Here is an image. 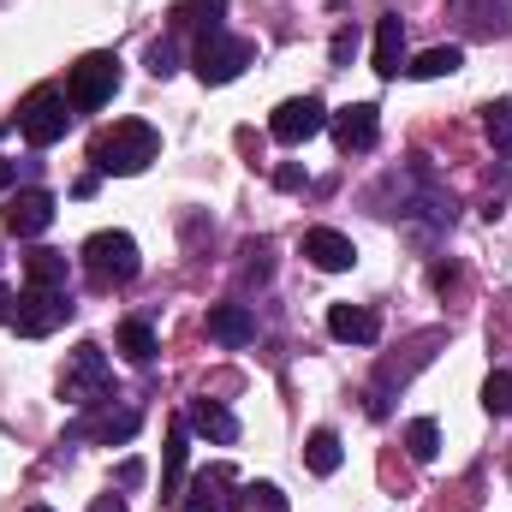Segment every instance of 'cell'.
Returning a JSON list of instances; mask_svg holds the SVG:
<instances>
[{
  "label": "cell",
  "instance_id": "obj_2",
  "mask_svg": "<svg viewBox=\"0 0 512 512\" xmlns=\"http://www.w3.org/2000/svg\"><path fill=\"white\" fill-rule=\"evenodd\" d=\"M84 268L96 286H126L143 274V256H137V239L131 233H90L84 239Z\"/></svg>",
  "mask_w": 512,
  "mask_h": 512
},
{
  "label": "cell",
  "instance_id": "obj_12",
  "mask_svg": "<svg viewBox=\"0 0 512 512\" xmlns=\"http://www.w3.org/2000/svg\"><path fill=\"white\" fill-rule=\"evenodd\" d=\"M328 334L346 340V346H376L382 340V316L364 310V304H334L328 310Z\"/></svg>",
  "mask_w": 512,
  "mask_h": 512
},
{
  "label": "cell",
  "instance_id": "obj_29",
  "mask_svg": "<svg viewBox=\"0 0 512 512\" xmlns=\"http://www.w3.org/2000/svg\"><path fill=\"white\" fill-rule=\"evenodd\" d=\"M209 489H215V477L203 471V477H197V489H191V495H185V501H179L173 512H221V501H215Z\"/></svg>",
  "mask_w": 512,
  "mask_h": 512
},
{
  "label": "cell",
  "instance_id": "obj_4",
  "mask_svg": "<svg viewBox=\"0 0 512 512\" xmlns=\"http://www.w3.org/2000/svg\"><path fill=\"white\" fill-rule=\"evenodd\" d=\"M251 60H256V48L245 36H227V30H203L197 36V54H191V66H197L203 84H233Z\"/></svg>",
  "mask_w": 512,
  "mask_h": 512
},
{
  "label": "cell",
  "instance_id": "obj_23",
  "mask_svg": "<svg viewBox=\"0 0 512 512\" xmlns=\"http://www.w3.org/2000/svg\"><path fill=\"white\" fill-rule=\"evenodd\" d=\"M24 274H30V286H66V256L60 251H30L24 256Z\"/></svg>",
  "mask_w": 512,
  "mask_h": 512
},
{
  "label": "cell",
  "instance_id": "obj_27",
  "mask_svg": "<svg viewBox=\"0 0 512 512\" xmlns=\"http://www.w3.org/2000/svg\"><path fill=\"white\" fill-rule=\"evenodd\" d=\"M149 72H155V78H173V72H179V42H173V36H155V42H149Z\"/></svg>",
  "mask_w": 512,
  "mask_h": 512
},
{
  "label": "cell",
  "instance_id": "obj_3",
  "mask_svg": "<svg viewBox=\"0 0 512 512\" xmlns=\"http://www.w3.org/2000/svg\"><path fill=\"white\" fill-rule=\"evenodd\" d=\"M18 131H24V137H30L36 149L60 143V137L72 131V102H66V90H54V84L30 90V96L18 102Z\"/></svg>",
  "mask_w": 512,
  "mask_h": 512
},
{
  "label": "cell",
  "instance_id": "obj_5",
  "mask_svg": "<svg viewBox=\"0 0 512 512\" xmlns=\"http://www.w3.org/2000/svg\"><path fill=\"white\" fill-rule=\"evenodd\" d=\"M114 90H120V60H114V54H84V60L72 66L66 102L84 108V114H96L102 102H114Z\"/></svg>",
  "mask_w": 512,
  "mask_h": 512
},
{
  "label": "cell",
  "instance_id": "obj_35",
  "mask_svg": "<svg viewBox=\"0 0 512 512\" xmlns=\"http://www.w3.org/2000/svg\"><path fill=\"white\" fill-rule=\"evenodd\" d=\"M30 512H48V507H30Z\"/></svg>",
  "mask_w": 512,
  "mask_h": 512
},
{
  "label": "cell",
  "instance_id": "obj_21",
  "mask_svg": "<svg viewBox=\"0 0 512 512\" xmlns=\"http://www.w3.org/2000/svg\"><path fill=\"white\" fill-rule=\"evenodd\" d=\"M78 435H96V441H108V447H114V441H131V435H137V411H102V417H96L90 429H78ZM78 435H72V441H78Z\"/></svg>",
  "mask_w": 512,
  "mask_h": 512
},
{
  "label": "cell",
  "instance_id": "obj_32",
  "mask_svg": "<svg viewBox=\"0 0 512 512\" xmlns=\"http://www.w3.org/2000/svg\"><path fill=\"white\" fill-rule=\"evenodd\" d=\"M90 512H126V495H114V489H108V495H96V507Z\"/></svg>",
  "mask_w": 512,
  "mask_h": 512
},
{
  "label": "cell",
  "instance_id": "obj_14",
  "mask_svg": "<svg viewBox=\"0 0 512 512\" xmlns=\"http://www.w3.org/2000/svg\"><path fill=\"white\" fill-rule=\"evenodd\" d=\"M209 340H215V346H251L256 316L245 304H215V310H209Z\"/></svg>",
  "mask_w": 512,
  "mask_h": 512
},
{
  "label": "cell",
  "instance_id": "obj_31",
  "mask_svg": "<svg viewBox=\"0 0 512 512\" xmlns=\"http://www.w3.org/2000/svg\"><path fill=\"white\" fill-rule=\"evenodd\" d=\"M137 483H143V459H126L120 465V489H137Z\"/></svg>",
  "mask_w": 512,
  "mask_h": 512
},
{
  "label": "cell",
  "instance_id": "obj_8",
  "mask_svg": "<svg viewBox=\"0 0 512 512\" xmlns=\"http://www.w3.org/2000/svg\"><path fill=\"white\" fill-rule=\"evenodd\" d=\"M316 131H328V108H322V96H292V102H280L274 120H268V137L286 143V149L310 143Z\"/></svg>",
  "mask_w": 512,
  "mask_h": 512
},
{
  "label": "cell",
  "instance_id": "obj_10",
  "mask_svg": "<svg viewBox=\"0 0 512 512\" xmlns=\"http://www.w3.org/2000/svg\"><path fill=\"white\" fill-rule=\"evenodd\" d=\"M54 209H60V203H54L48 191H18V197L6 203V233H12V239H42V233L54 227Z\"/></svg>",
  "mask_w": 512,
  "mask_h": 512
},
{
  "label": "cell",
  "instance_id": "obj_20",
  "mask_svg": "<svg viewBox=\"0 0 512 512\" xmlns=\"http://www.w3.org/2000/svg\"><path fill=\"white\" fill-rule=\"evenodd\" d=\"M114 346L126 352L131 364H155V328H149V322H120Z\"/></svg>",
  "mask_w": 512,
  "mask_h": 512
},
{
  "label": "cell",
  "instance_id": "obj_26",
  "mask_svg": "<svg viewBox=\"0 0 512 512\" xmlns=\"http://www.w3.org/2000/svg\"><path fill=\"white\" fill-rule=\"evenodd\" d=\"M483 411L489 417H512V370H495L483 382Z\"/></svg>",
  "mask_w": 512,
  "mask_h": 512
},
{
  "label": "cell",
  "instance_id": "obj_9",
  "mask_svg": "<svg viewBox=\"0 0 512 512\" xmlns=\"http://www.w3.org/2000/svg\"><path fill=\"white\" fill-rule=\"evenodd\" d=\"M328 126H334V143H340L346 155H364V149H376V137H382L376 102H352V108L328 114Z\"/></svg>",
  "mask_w": 512,
  "mask_h": 512
},
{
  "label": "cell",
  "instance_id": "obj_17",
  "mask_svg": "<svg viewBox=\"0 0 512 512\" xmlns=\"http://www.w3.org/2000/svg\"><path fill=\"white\" fill-rule=\"evenodd\" d=\"M304 465H310L316 477H334V471L346 465V447H340V435H334V429H316V435L304 441Z\"/></svg>",
  "mask_w": 512,
  "mask_h": 512
},
{
  "label": "cell",
  "instance_id": "obj_13",
  "mask_svg": "<svg viewBox=\"0 0 512 512\" xmlns=\"http://www.w3.org/2000/svg\"><path fill=\"white\" fill-rule=\"evenodd\" d=\"M185 423L197 429V435H209V441H221V447H233L239 441V417L221 405V399H191V411H185Z\"/></svg>",
  "mask_w": 512,
  "mask_h": 512
},
{
  "label": "cell",
  "instance_id": "obj_30",
  "mask_svg": "<svg viewBox=\"0 0 512 512\" xmlns=\"http://www.w3.org/2000/svg\"><path fill=\"white\" fill-rule=\"evenodd\" d=\"M274 185L280 191H304V167H274Z\"/></svg>",
  "mask_w": 512,
  "mask_h": 512
},
{
  "label": "cell",
  "instance_id": "obj_18",
  "mask_svg": "<svg viewBox=\"0 0 512 512\" xmlns=\"http://www.w3.org/2000/svg\"><path fill=\"white\" fill-rule=\"evenodd\" d=\"M185 429L191 423H173V435H167V465H161V501H179V483H185Z\"/></svg>",
  "mask_w": 512,
  "mask_h": 512
},
{
  "label": "cell",
  "instance_id": "obj_16",
  "mask_svg": "<svg viewBox=\"0 0 512 512\" xmlns=\"http://www.w3.org/2000/svg\"><path fill=\"white\" fill-rule=\"evenodd\" d=\"M453 12H465V24L483 30V36H507L512 30V0H453Z\"/></svg>",
  "mask_w": 512,
  "mask_h": 512
},
{
  "label": "cell",
  "instance_id": "obj_34",
  "mask_svg": "<svg viewBox=\"0 0 512 512\" xmlns=\"http://www.w3.org/2000/svg\"><path fill=\"white\" fill-rule=\"evenodd\" d=\"M12 310H18V298H12V292L0 286V322H12Z\"/></svg>",
  "mask_w": 512,
  "mask_h": 512
},
{
  "label": "cell",
  "instance_id": "obj_11",
  "mask_svg": "<svg viewBox=\"0 0 512 512\" xmlns=\"http://www.w3.org/2000/svg\"><path fill=\"white\" fill-rule=\"evenodd\" d=\"M298 251H304L310 268H322V274H346V268L358 262V245H352L346 233H334V227H310Z\"/></svg>",
  "mask_w": 512,
  "mask_h": 512
},
{
  "label": "cell",
  "instance_id": "obj_15",
  "mask_svg": "<svg viewBox=\"0 0 512 512\" xmlns=\"http://www.w3.org/2000/svg\"><path fill=\"white\" fill-rule=\"evenodd\" d=\"M376 72L382 78H399L405 72V18L399 12H387L382 24H376Z\"/></svg>",
  "mask_w": 512,
  "mask_h": 512
},
{
  "label": "cell",
  "instance_id": "obj_22",
  "mask_svg": "<svg viewBox=\"0 0 512 512\" xmlns=\"http://www.w3.org/2000/svg\"><path fill=\"white\" fill-rule=\"evenodd\" d=\"M405 453H411L417 465H429V459L441 453V429H435V417H417V423H405Z\"/></svg>",
  "mask_w": 512,
  "mask_h": 512
},
{
  "label": "cell",
  "instance_id": "obj_33",
  "mask_svg": "<svg viewBox=\"0 0 512 512\" xmlns=\"http://www.w3.org/2000/svg\"><path fill=\"white\" fill-rule=\"evenodd\" d=\"M12 179H18V161H6V155H0V191H12Z\"/></svg>",
  "mask_w": 512,
  "mask_h": 512
},
{
  "label": "cell",
  "instance_id": "obj_7",
  "mask_svg": "<svg viewBox=\"0 0 512 512\" xmlns=\"http://www.w3.org/2000/svg\"><path fill=\"white\" fill-rule=\"evenodd\" d=\"M60 393L72 399V405H102L108 399V358H102V346H78L72 352V364H66V376H60Z\"/></svg>",
  "mask_w": 512,
  "mask_h": 512
},
{
  "label": "cell",
  "instance_id": "obj_25",
  "mask_svg": "<svg viewBox=\"0 0 512 512\" xmlns=\"http://www.w3.org/2000/svg\"><path fill=\"white\" fill-rule=\"evenodd\" d=\"M483 131H489L495 155H512V102H489V114H483Z\"/></svg>",
  "mask_w": 512,
  "mask_h": 512
},
{
  "label": "cell",
  "instance_id": "obj_6",
  "mask_svg": "<svg viewBox=\"0 0 512 512\" xmlns=\"http://www.w3.org/2000/svg\"><path fill=\"white\" fill-rule=\"evenodd\" d=\"M66 316H72L66 286H30V292L18 298V310H12V328H18L24 340H42V334H54Z\"/></svg>",
  "mask_w": 512,
  "mask_h": 512
},
{
  "label": "cell",
  "instance_id": "obj_28",
  "mask_svg": "<svg viewBox=\"0 0 512 512\" xmlns=\"http://www.w3.org/2000/svg\"><path fill=\"white\" fill-rule=\"evenodd\" d=\"M221 12H227V0H185V6H179V24H209V30H221Z\"/></svg>",
  "mask_w": 512,
  "mask_h": 512
},
{
  "label": "cell",
  "instance_id": "obj_1",
  "mask_svg": "<svg viewBox=\"0 0 512 512\" xmlns=\"http://www.w3.org/2000/svg\"><path fill=\"white\" fill-rule=\"evenodd\" d=\"M161 155V131L149 126V120H120L114 131H102L96 137V149H90V161H96V173H143L149 161Z\"/></svg>",
  "mask_w": 512,
  "mask_h": 512
},
{
  "label": "cell",
  "instance_id": "obj_19",
  "mask_svg": "<svg viewBox=\"0 0 512 512\" xmlns=\"http://www.w3.org/2000/svg\"><path fill=\"white\" fill-rule=\"evenodd\" d=\"M459 66H465V48H429L405 66V78H453Z\"/></svg>",
  "mask_w": 512,
  "mask_h": 512
},
{
  "label": "cell",
  "instance_id": "obj_24",
  "mask_svg": "<svg viewBox=\"0 0 512 512\" xmlns=\"http://www.w3.org/2000/svg\"><path fill=\"white\" fill-rule=\"evenodd\" d=\"M233 512H286V495H280L274 483H245V489L233 495Z\"/></svg>",
  "mask_w": 512,
  "mask_h": 512
}]
</instances>
